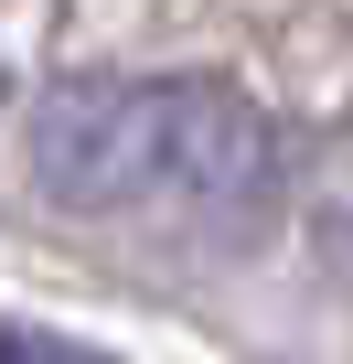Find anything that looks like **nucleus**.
I'll list each match as a JSON object with an SVG mask.
<instances>
[{
    "label": "nucleus",
    "mask_w": 353,
    "mask_h": 364,
    "mask_svg": "<svg viewBox=\"0 0 353 364\" xmlns=\"http://www.w3.org/2000/svg\"><path fill=\"white\" fill-rule=\"evenodd\" d=\"M22 139L33 182L75 215H236L278 182V129L225 75H65Z\"/></svg>",
    "instance_id": "nucleus-1"
},
{
    "label": "nucleus",
    "mask_w": 353,
    "mask_h": 364,
    "mask_svg": "<svg viewBox=\"0 0 353 364\" xmlns=\"http://www.w3.org/2000/svg\"><path fill=\"white\" fill-rule=\"evenodd\" d=\"M11 364H107V353H86V343H54L43 321H11Z\"/></svg>",
    "instance_id": "nucleus-2"
},
{
    "label": "nucleus",
    "mask_w": 353,
    "mask_h": 364,
    "mask_svg": "<svg viewBox=\"0 0 353 364\" xmlns=\"http://www.w3.org/2000/svg\"><path fill=\"white\" fill-rule=\"evenodd\" d=\"M321 257H332V268H342V279H353V215H342V225H332V236H321Z\"/></svg>",
    "instance_id": "nucleus-3"
}]
</instances>
